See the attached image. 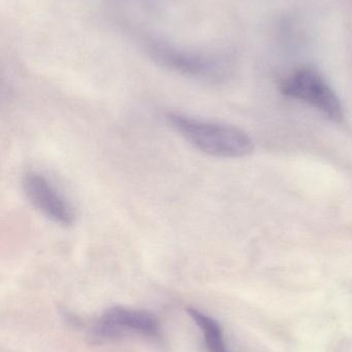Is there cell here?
Returning a JSON list of instances; mask_svg holds the SVG:
<instances>
[{
	"label": "cell",
	"instance_id": "cell-2",
	"mask_svg": "<svg viewBox=\"0 0 352 352\" xmlns=\"http://www.w3.org/2000/svg\"><path fill=\"white\" fill-rule=\"evenodd\" d=\"M281 91L285 96L314 107L335 123L344 120L340 99L315 68L305 66L293 70L281 82Z\"/></svg>",
	"mask_w": 352,
	"mask_h": 352
},
{
	"label": "cell",
	"instance_id": "cell-3",
	"mask_svg": "<svg viewBox=\"0 0 352 352\" xmlns=\"http://www.w3.org/2000/svg\"><path fill=\"white\" fill-rule=\"evenodd\" d=\"M22 188L29 203L49 221L63 228L76 223L74 207L45 175L27 171L23 175Z\"/></svg>",
	"mask_w": 352,
	"mask_h": 352
},
{
	"label": "cell",
	"instance_id": "cell-4",
	"mask_svg": "<svg viewBox=\"0 0 352 352\" xmlns=\"http://www.w3.org/2000/svg\"><path fill=\"white\" fill-rule=\"evenodd\" d=\"M124 331L155 337L158 335V324L156 318L148 312L113 307L99 318L94 328V336L97 339L115 338Z\"/></svg>",
	"mask_w": 352,
	"mask_h": 352
},
{
	"label": "cell",
	"instance_id": "cell-5",
	"mask_svg": "<svg viewBox=\"0 0 352 352\" xmlns=\"http://www.w3.org/2000/svg\"><path fill=\"white\" fill-rule=\"evenodd\" d=\"M187 312L194 322L202 329L209 352H229L223 342L220 327L214 320L194 308H188Z\"/></svg>",
	"mask_w": 352,
	"mask_h": 352
},
{
	"label": "cell",
	"instance_id": "cell-1",
	"mask_svg": "<svg viewBox=\"0 0 352 352\" xmlns=\"http://www.w3.org/2000/svg\"><path fill=\"white\" fill-rule=\"evenodd\" d=\"M167 121L186 142L209 156L242 158L253 152L250 136L235 126L203 121L175 111L167 113Z\"/></svg>",
	"mask_w": 352,
	"mask_h": 352
}]
</instances>
